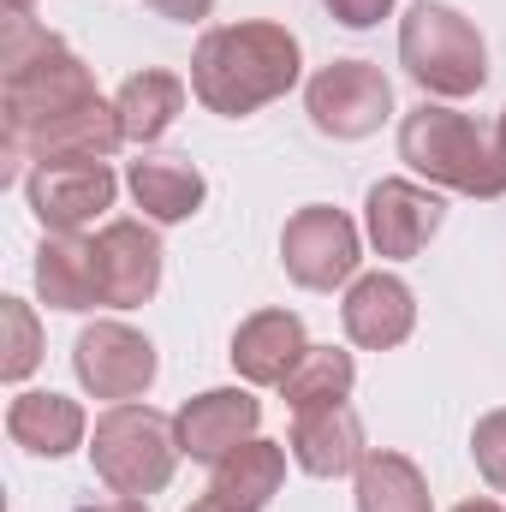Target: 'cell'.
I'll use <instances>...</instances> for the list:
<instances>
[{
  "label": "cell",
  "mask_w": 506,
  "mask_h": 512,
  "mask_svg": "<svg viewBox=\"0 0 506 512\" xmlns=\"http://www.w3.org/2000/svg\"><path fill=\"white\" fill-rule=\"evenodd\" d=\"M36 292L48 310H96L102 286H96V251L78 233H42L36 245Z\"/></svg>",
  "instance_id": "cell-20"
},
{
  "label": "cell",
  "mask_w": 506,
  "mask_h": 512,
  "mask_svg": "<svg viewBox=\"0 0 506 512\" xmlns=\"http://www.w3.org/2000/svg\"><path fill=\"white\" fill-rule=\"evenodd\" d=\"M90 102H102V90H96V72H90L72 48H54L48 60H36V66H24V72H6V78H0L6 149L24 143L30 131H42L48 120H60V114L90 108Z\"/></svg>",
  "instance_id": "cell-5"
},
{
  "label": "cell",
  "mask_w": 506,
  "mask_h": 512,
  "mask_svg": "<svg viewBox=\"0 0 506 512\" xmlns=\"http://www.w3.org/2000/svg\"><path fill=\"white\" fill-rule=\"evenodd\" d=\"M24 197L42 233H84L96 215L114 209L120 179L108 161H36L24 173Z\"/></svg>",
  "instance_id": "cell-9"
},
{
  "label": "cell",
  "mask_w": 506,
  "mask_h": 512,
  "mask_svg": "<svg viewBox=\"0 0 506 512\" xmlns=\"http://www.w3.org/2000/svg\"><path fill=\"white\" fill-rule=\"evenodd\" d=\"M90 512H149V507H143V501H131V495H114L108 507H90Z\"/></svg>",
  "instance_id": "cell-29"
},
{
  "label": "cell",
  "mask_w": 506,
  "mask_h": 512,
  "mask_svg": "<svg viewBox=\"0 0 506 512\" xmlns=\"http://www.w3.org/2000/svg\"><path fill=\"white\" fill-rule=\"evenodd\" d=\"M495 143H501V155H506V108H501V126H495Z\"/></svg>",
  "instance_id": "cell-31"
},
{
  "label": "cell",
  "mask_w": 506,
  "mask_h": 512,
  "mask_svg": "<svg viewBox=\"0 0 506 512\" xmlns=\"http://www.w3.org/2000/svg\"><path fill=\"white\" fill-rule=\"evenodd\" d=\"M310 352V334H304V316L298 310H256L233 328V370L251 387H286V376L304 364Z\"/></svg>",
  "instance_id": "cell-15"
},
{
  "label": "cell",
  "mask_w": 506,
  "mask_h": 512,
  "mask_svg": "<svg viewBox=\"0 0 506 512\" xmlns=\"http://www.w3.org/2000/svg\"><path fill=\"white\" fill-rule=\"evenodd\" d=\"M120 143H126V131H120L114 102H90L78 114H60V120H48L42 131H30L24 143H12L6 161H0V179H12L24 161L30 167L36 161H114Z\"/></svg>",
  "instance_id": "cell-13"
},
{
  "label": "cell",
  "mask_w": 506,
  "mask_h": 512,
  "mask_svg": "<svg viewBox=\"0 0 506 512\" xmlns=\"http://www.w3.org/2000/svg\"><path fill=\"white\" fill-rule=\"evenodd\" d=\"M155 18H173V24H203L215 12V0H143Z\"/></svg>",
  "instance_id": "cell-28"
},
{
  "label": "cell",
  "mask_w": 506,
  "mask_h": 512,
  "mask_svg": "<svg viewBox=\"0 0 506 512\" xmlns=\"http://www.w3.org/2000/svg\"><path fill=\"white\" fill-rule=\"evenodd\" d=\"M399 161L411 173H423L429 185H441V191H459V197H477V203L506 197L501 143L459 108H441V102L411 108L399 120Z\"/></svg>",
  "instance_id": "cell-2"
},
{
  "label": "cell",
  "mask_w": 506,
  "mask_h": 512,
  "mask_svg": "<svg viewBox=\"0 0 506 512\" xmlns=\"http://www.w3.org/2000/svg\"><path fill=\"white\" fill-rule=\"evenodd\" d=\"M155 346L149 334H137L126 322H90L72 346V376L90 399H108V405H126V399H143L155 387Z\"/></svg>",
  "instance_id": "cell-8"
},
{
  "label": "cell",
  "mask_w": 506,
  "mask_h": 512,
  "mask_svg": "<svg viewBox=\"0 0 506 512\" xmlns=\"http://www.w3.org/2000/svg\"><path fill=\"white\" fill-rule=\"evenodd\" d=\"M304 114H310V126L322 137L358 143V137L381 131V120L393 114V84L370 60H328L304 84Z\"/></svg>",
  "instance_id": "cell-7"
},
{
  "label": "cell",
  "mask_w": 506,
  "mask_h": 512,
  "mask_svg": "<svg viewBox=\"0 0 506 512\" xmlns=\"http://www.w3.org/2000/svg\"><path fill=\"white\" fill-rule=\"evenodd\" d=\"M328 12H334V24H346V30H370L381 24L387 12H393V0H322Z\"/></svg>",
  "instance_id": "cell-27"
},
{
  "label": "cell",
  "mask_w": 506,
  "mask_h": 512,
  "mask_svg": "<svg viewBox=\"0 0 506 512\" xmlns=\"http://www.w3.org/2000/svg\"><path fill=\"white\" fill-rule=\"evenodd\" d=\"M280 483H286V447L251 435L245 447H233V453L215 465L209 501L227 507V512H262L274 495H280Z\"/></svg>",
  "instance_id": "cell-19"
},
{
  "label": "cell",
  "mask_w": 506,
  "mask_h": 512,
  "mask_svg": "<svg viewBox=\"0 0 506 512\" xmlns=\"http://www.w3.org/2000/svg\"><path fill=\"white\" fill-rule=\"evenodd\" d=\"M453 512H506V507H501V501H483V495H477V501H459Z\"/></svg>",
  "instance_id": "cell-30"
},
{
  "label": "cell",
  "mask_w": 506,
  "mask_h": 512,
  "mask_svg": "<svg viewBox=\"0 0 506 512\" xmlns=\"http://www.w3.org/2000/svg\"><path fill=\"white\" fill-rule=\"evenodd\" d=\"M0 376L6 382H24L36 364H42V322L24 298H0Z\"/></svg>",
  "instance_id": "cell-24"
},
{
  "label": "cell",
  "mask_w": 506,
  "mask_h": 512,
  "mask_svg": "<svg viewBox=\"0 0 506 512\" xmlns=\"http://www.w3.org/2000/svg\"><path fill=\"white\" fill-rule=\"evenodd\" d=\"M471 459H477L483 483H489L495 495H506V405L477 417V429H471Z\"/></svg>",
  "instance_id": "cell-26"
},
{
  "label": "cell",
  "mask_w": 506,
  "mask_h": 512,
  "mask_svg": "<svg viewBox=\"0 0 506 512\" xmlns=\"http://www.w3.org/2000/svg\"><path fill=\"white\" fill-rule=\"evenodd\" d=\"M447 221V203L435 197V185L417 179H376L364 197V239L387 262H411Z\"/></svg>",
  "instance_id": "cell-10"
},
{
  "label": "cell",
  "mask_w": 506,
  "mask_h": 512,
  "mask_svg": "<svg viewBox=\"0 0 506 512\" xmlns=\"http://www.w3.org/2000/svg\"><path fill=\"white\" fill-rule=\"evenodd\" d=\"M352 495H358V512H435L429 477L393 447H370L364 453V465L352 471Z\"/></svg>",
  "instance_id": "cell-22"
},
{
  "label": "cell",
  "mask_w": 506,
  "mask_h": 512,
  "mask_svg": "<svg viewBox=\"0 0 506 512\" xmlns=\"http://www.w3.org/2000/svg\"><path fill=\"white\" fill-rule=\"evenodd\" d=\"M96 286L108 310H137L161 292V239L143 221H108L96 239Z\"/></svg>",
  "instance_id": "cell-12"
},
{
  "label": "cell",
  "mask_w": 506,
  "mask_h": 512,
  "mask_svg": "<svg viewBox=\"0 0 506 512\" xmlns=\"http://www.w3.org/2000/svg\"><path fill=\"white\" fill-rule=\"evenodd\" d=\"M126 191L155 227H179V221H191V215L203 209L209 179H203L185 155H143V161L126 167Z\"/></svg>",
  "instance_id": "cell-17"
},
{
  "label": "cell",
  "mask_w": 506,
  "mask_h": 512,
  "mask_svg": "<svg viewBox=\"0 0 506 512\" xmlns=\"http://www.w3.org/2000/svg\"><path fill=\"white\" fill-rule=\"evenodd\" d=\"M292 465L310 477H352L364 465V417L340 399V405H316V411H292Z\"/></svg>",
  "instance_id": "cell-16"
},
{
  "label": "cell",
  "mask_w": 506,
  "mask_h": 512,
  "mask_svg": "<svg viewBox=\"0 0 506 512\" xmlns=\"http://www.w3.org/2000/svg\"><path fill=\"white\" fill-rule=\"evenodd\" d=\"M6 435H12V447H24L36 459H66V453L84 447L90 417L66 393H18L6 405Z\"/></svg>",
  "instance_id": "cell-18"
},
{
  "label": "cell",
  "mask_w": 506,
  "mask_h": 512,
  "mask_svg": "<svg viewBox=\"0 0 506 512\" xmlns=\"http://www.w3.org/2000/svg\"><path fill=\"white\" fill-rule=\"evenodd\" d=\"M352 382H358L352 352H340V346H310L304 364L286 376L280 399H286L292 411H316V405H340V399H352Z\"/></svg>",
  "instance_id": "cell-23"
},
{
  "label": "cell",
  "mask_w": 506,
  "mask_h": 512,
  "mask_svg": "<svg viewBox=\"0 0 506 512\" xmlns=\"http://www.w3.org/2000/svg\"><path fill=\"white\" fill-rule=\"evenodd\" d=\"M179 459H185L179 453V429L155 405H137V399L108 405L96 417V429H90V465H96V477L114 495H131V501L161 495L173 483Z\"/></svg>",
  "instance_id": "cell-4"
},
{
  "label": "cell",
  "mask_w": 506,
  "mask_h": 512,
  "mask_svg": "<svg viewBox=\"0 0 506 512\" xmlns=\"http://www.w3.org/2000/svg\"><path fill=\"white\" fill-rule=\"evenodd\" d=\"M399 66L417 78L423 96L459 102L489 84V42L465 12H453L441 0H417L399 18Z\"/></svg>",
  "instance_id": "cell-3"
},
{
  "label": "cell",
  "mask_w": 506,
  "mask_h": 512,
  "mask_svg": "<svg viewBox=\"0 0 506 512\" xmlns=\"http://www.w3.org/2000/svg\"><path fill=\"white\" fill-rule=\"evenodd\" d=\"M304 72L298 36L274 18H245V24H215L203 30L197 54H191V96L221 114V120H245L256 108L280 102Z\"/></svg>",
  "instance_id": "cell-1"
},
{
  "label": "cell",
  "mask_w": 506,
  "mask_h": 512,
  "mask_svg": "<svg viewBox=\"0 0 506 512\" xmlns=\"http://www.w3.org/2000/svg\"><path fill=\"white\" fill-rule=\"evenodd\" d=\"M256 423H262V399L251 387H209V393H197L173 411L179 453L197 459V465H221L233 447L251 441Z\"/></svg>",
  "instance_id": "cell-11"
},
{
  "label": "cell",
  "mask_w": 506,
  "mask_h": 512,
  "mask_svg": "<svg viewBox=\"0 0 506 512\" xmlns=\"http://www.w3.org/2000/svg\"><path fill=\"white\" fill-rule=\"evenodd\" d=\"M340 322H346V340L364 346V352H393L411 340L417 328V298L399 274H358L346 286V304H340Z\"/></svg>",
  "instance_id": "cell-14"
},
{
  "label": "cell",
  "mask_w": 506,
  "mask_h": 512,
  "mask_svg": "<svg viewBox=\"0 0 506 512\" xmlns=\"http://www.w3.org/2000/svg\"><path fill=\"white\" fill-rule=\"evenodd\" d=\"M280 262L304 292H334L346 280H358L364 262V233L346 209L328 203H304L286 227H280Z\"/></svg>",
  "instance_id": "cell-6"
},
{
  "label": "cell",
  "mask_w": 506,
  "mask_h": 512,
  "mask_svg": "<svg viewBox=\"0 0 506 512\" xmlns=\"http://www.w3.org/2000/svg\"><path fill=\"white\" fill-rule=\"evenodd\" d=\"M191 512H227V507H215V501H209V495H203V501H197V507Z\"/></svg>",
  "instance_id": "cell-33"
},
{
  "label": "cell",
  "mask_w": 506,
  "mask_h": 512,
  "mask_svg": "<svg viewBox=\"0 0 506 512\" xmlns=\"http://www.w3.org/2000/svg\"><path fill=\"white\" fill-rule=\"evenodd\" d=\"M114 114H120L126 143H161L167 131L179 126V114H185V78L161 72V66L131 72L120 84V96H114Z\"/></svg>",
  "instance_id": "cell-21"
},
{
  "label": "cell",
  "mask_w": 506,
  "mask_h": 512,
  "mask_svg": "<svg viewBox=\"0 0 506 512\" xmlns=\"http://www.w3.org/2000/svg\"><path fill=\"white\" fill-rule=\"evenodd\" d=\"M30 6H36V0H6V12H30Z\"/></svg>",
  "instance_id": "cell-32"
},
{
  "label": "cell",
  "mask_w": 506,
  "mask_h": 512,
  "mask_svg": "<svg viewBox=\"0 0 506 512\" xmlns=\"http://www.w3.org/2000/svg\"><path fill=\"white\" fill-rule=\"evenodd\" d=\"M54 48H66L48 24H36L30 12H6V24H0V78L6 72H24V66H36V60H48Z\"/></svg>",
  "instance_id": "cell-25"
}]
</instances>
